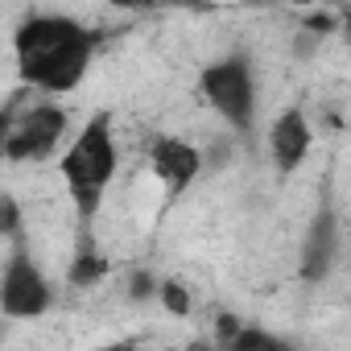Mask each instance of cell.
I'll use <instances>...</instances> for the list:
<instances>
[{
    "label": "cell",
    "mask_w": 351,
    "mask_h": 351,
    "mask_svg": "<svg viewBox=\"0 0 351 351\" xmlns=\"http://www.w3.org/2000/svg\"><path fill=\"white\" fill-rule=\"evenodd\" d=\"M17 71L38 95H66L83 83L91 54H95V34L83 29L71 17L58 13H38L17 25L13 38Z\"/></svg>",
    "instance_id": "6da1fadb"
},
{
    "label": "cell",
    "mask_w": 351,
    "mask_h": 351,
    "mask_svg": "<svg viewBox=\"0 0 351 351\" xmlns=\"http://www.w3.org/2000/svg\"><path fill=\"white\" fill-rule=\"evenodd\" d=\"M58 169H62V182H66L79 215H95L99 203H104L108 182L116 178V141H112L108 116L87 120V128L66 145Z\"/></svg>",
    "instance_id": "7a4b0ae2"
},
{
    "label": "cell",
    "mask_w": 351,
    "mask_h": 351,
    "mask_svg": "<svg viewBox=\"0 0 351 351\" xmlns=\"http://www.w3.org/2000/svg\"><path fill=\"white\" fill-rule=\"evenodd\" d=\"M66 136V112L50 95H13L0 112V157L9 161H46Z\"/></svg>",
    "instance_id": "3957f363"
},
{
    "label": "cell",
    "mask_w": 351,
    "mask_h": 351,
    "mask_svg": "<svg viewBox=\"0 0 351 351\" xmlns=\"http://www.w3.org/2000/svg\"><path fill=\"white\" fill-rule=\"evenodd\" d=\"M199 87H203V99L232 128H240V132L252 128V120H256V75H252V62L244 54H228V58L203 66Z\"/></svg>",
    "instance_id": "277c9868"
},
{
    "label": "cell",
    "mask_w": 351,
    "mask_h": 351,
    "mask_svg": "<svg viewBox=\"0 0 351 351\" xmlns=\"http://www.w3.org/2000/svg\"><path fill=\"white\" fill-rule=\"evenodd\" d=\"M54 302V289L46 281V273L38 269V261L29 252H17L0 277V310L9 318H42Z\"/></svg>",
    "instance_id": "5b68a950"
},
{
    "label": "cell",
    "mask_w": 351,
    "mask_h": 351,
    "mask_svg": "<svg viewBox=\"0 0 351 351\" xmlns=\"http://www.w3.org/2000/svg\"><path fill=\"white\" fill-rule=\"evenodd\" d=\"M149 161H153V173L165 182L169 195H182L203 169V153L195 145L178 141V136H157L149 145Z\"/></svg>",
    "instance_id": "8992f818"
},
{
    "label": "cell",
    "mask_w": 351,
    "mask_h": 351,
    "mask_svg": "<svg viewBox=\"0 0 351 351\" xmlns=\"http://www.w3.org/2000/svg\"><path fill=\"white\" fill-rule=\"evenodd\" d=\"M310 145H314V128H310L306 112H302V108H285V112L273 120V128H269V153H273V165H277L281 173L298 169V165L306 161Z\"/></svg>",
    "instance_id": "52a82bcc"
},
{
    "label": "cell",
    "mask_w": 351,
    "mask_h": 351,
    "mask_svg": "<svg viewBox=\"0 0 351 351\" xmlns=\"http://www.w3.org/2000/svg\"><path fill=\"white\" fill-rule=\"evenodd\" d=\"M335 252H339V223H335L330 211H322L310 223V236H306V248H302V277L322 281L335 265Z\"/></svg>",
    "instance_id": "ba28073f"
},
{
    "label": "cell",
    "mask_w": 351,
    "mask_h": 351,
    "mask_svg": "<svg viewBox=\"0 0 351 351\" xmlns=\"http://www.w3.org/2000/svg\"><path fill=\"white\" fill-rule=\"evenodd\" d=\"M71 285L75 289H91L95 281H104L108 277V261L99 256V252H91V248H83V252H75V261H71Z\"/></svg>",
    "instance_id": "9c48e42d"
},
{
    "label": "cell",
    "mask_w": 351,
    "mask_h": 351,
    "mask_svg": "<svg viewBox=\"0 0 351 351\" xmlns=\"http://www.w3.org/2000/svg\"><path fill=\"white\" fill-rule=\"evenodd\" d=\"M157 298H161V306L169 310V314H191V289L182 285V281H161L157 285Z\"/></svg>",
    "instance_id": "30bf717a"
},
{
    "label": "cell",
    "mask_w": 351,
    "mask_h": 351,
    "mask_svg": "<svg viewBox=\"0 0 351 351\" xmlns=\"http://www.w3.org/2000/svg\"><path fill=\"white\" fill-rule=\"evenodd\" d=\"M157 285H161V281H157L149 269H136V273H132V281H128V293H132L136 302H145V298H153V293H157Z\"/></svg>",
    "instance_id": "8fae6325"
},
{
    "label": "cell",
    "mask_w": 351,
    "mask_h": 351,
    "mask_svg": "<svg viewBox=\"0 0 351 351\" xmlns=\"http://www.w3.org/2000/svg\"><path fill=\"white\" fill-rule=\"evenodd\" d=\"M21 232V207L13 199H0V236H17Z\"/></svg>",
    "instance_id": "7c38bea8"
},
{
    "label": "cell",
    "mask_w": 351,
    "mask_h": 351,
    "mask_svg": "<svg viewBox=\"0 0 351 351\" xmlns=\"http://www.w3.org/2000/svg\"><path fill=\"white\" fill-rule=\"evenodd\" d=\"M191 351H228V347H219V343H191Z\"/></svg>",
    "instance_id": "4fadbf2b"
},
{
    "label": "cell",
    "mask_w": 351,
    "mask_h": 351,
    "mask_svg": "<svg viewBox=\"0 0 351 351\" xmlns=\"http://www.w3.org/2000/svg\"><path fill=\"white\" fill-rule=\"evenodd\" d=\"M108 351H136L132 343H120V347H108Z\"/></svg>",
    "instance_id": "5bb4252c"
}]
</instances>
